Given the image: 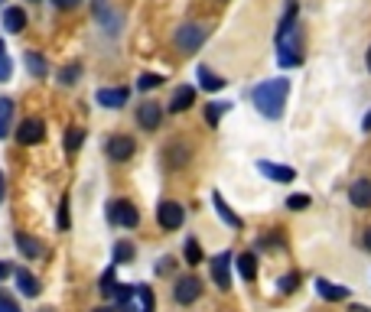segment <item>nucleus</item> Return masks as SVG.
<instances>
[{"mask_svg":"<svg viewBox=\"0 0 371 312\" xmlns=\"http://www.w3.org/2000/svg\"><path fill=\"white\" fill-rule=\"evenodd\" d=\"M166 153H169V160H166V163H169V166H186V160H189V156H186V153H189V150H186V146H183V144H179V146H176V144H173V146H169V150H166Z\"/></svg>","mask_w":371,"mask_h":312,"instance_id":"30","label":"nucleus"},{"mask_svg":"<svg viewBox=\"0 0 371 312\" xmlns=\"http://www.w3.org/2000/svg\"><path fill=\"white\" fill-rule=\"evenodd\" d=\"M95 312H114V306H98Z\"/></svg>","mask_w":371,"mask_h":312,"instance_id":"44","label":"nucleus"},{"mask_svg":"<svg viewBox=\"0 0 371 312\" xmlns=\"http://www.w3.org/2000/svg\"><path fill=\"white\" fill-rule=\"evenodd\" d=\"M195 75H199V85H202L205 92H219V88H225V78L215 75V72H212V68H205V65H199V72H195Z\"/></svg>","mask_w":371,"mask_h":312,"instance_id":"20","label":"nucleus"},{"mask_svg":"<svg viewBox=\"0 0 371 312\" xmlns=\"http://www.w3.org/2000/svg\"><path fill=\"white\" fill-rule=\"evenodd\" d=\"M4 30H7V33H23V30H26L23 7H7V10H4Z\"/></svg>","mask_w":371,"mask_h":312,"instance_id":"18","label":"nucleus"},{"mask_svg":"<svg viewBox=\"0 0 371 312\" xmlns=\"http://www.w3.org/2000/svg\"><path fill=\"white\" fill-rule=\"evenodd\" d=\"M257 173H264V176L274 179V182H293L296 179V173L290 166H277V163H267V160L257 163Z\"/></svg>","mask_w":371,"mask_h":312,"instance_id":"15","label":"nucleus"},{"mask_svg":"<svg viewBox=\"0 0 371 312\" xmlns=\"http://www.w3.org/2000/svg\"><path fill=\"white\" fill-rule=\"evenodd\" d=\"M82 140H85V130H82V127H72V130L66 134V153H68V156L82 146Z\"/></svg>","mask_w":371,"mask_h":312,"instance_id":"28","label":"nucleus"},{"mask_svg":"<svg viewBox=\"0 0 371 312\" xmlns=\"http://www.w3.org/2000/svg\"><path fill=\"white\" fill-rule=\"evenodd\" d=\"M10 75H13V62H10L7 46L0 42V82H10Z\"/></svg>","mask_w":371,"mask_h":312,"instance_id":"29","label":"nucleus"},{"mask_svg":"<svg viewBox=\"0 0 371 312\" xmlns=\"http://www.w3.org/2000/svg\"><path fill=\"white\" fill-rule=\"evenodd\" d=\"M13 280H17V289H20V293L26 296V299H36V296L42 293L39 280H36V277H33V273H30V270H23V267H20V270L13 273Z\"/></svg>","mask_w":371,"mask_h":312,"instance_id":"14","label":"nucleus"},{"mask_svg":"<svg viewBox=\"0 0 371 312\" xmlns=\"http://www.w3.org/2000/svg\"><path fill=\"white\" fill-rule=\"evenodd\" d=\"M104 150H108V156H111V160H114V163H124V160H130V156H134L137 144H134V140H130V137L118 134V137H111V140H108V146H104Z\"/></svg>","mask_w":371,"mask_h":312,"instance_id":"8","label":"nucleus"},{"mask_svg":"<svg viewBox=\"0 0 371 312\" xmlns=\"http://www.w3.org/2000/svg\"><path fill=\"white\" fill-rule=\"evenodd\" d=\"M365 247H368V251H371V228L365 231Z\"/></svg>","mask_w":371,"mask_h":312,"instance_id":"42","label":"nucleus"},{"mask_svg":"<svg viewBox=\"0 0 371 312\" xmlns=\"http://www.w3.org/2000/svg\"><path fill=\"white\" fill-rule=\"evenodd\" d=\"M10 118H13V101L0 98V140L10 134Z\"/></svg>","mask_w":371,"mask_h":312,"instance_id":"23","label":"nucleus"},{"mask_svg":"<svg viewBox=\"0 0 371 312\" xmlns=\"http://www.w3.org/2000/svg\"><path fill=\"white\" fill-rule=\"evenodd\" d=\"M205 39H209V30H205L202 23H183L176 30V46H179V52H186V56H193V52L202 49Z\"/></svg>","mask_w":371,"mask_h":312,"instance_id":"2","label":"nucleus"},{"mask_svg":"<svg viewBox=\"0 0 371 312\" xmlns=\"http://www.w3.org/2000/svg\"><path fill=\"white\" fill-rule=\"evenodd\" d=\"M365 65H368V72H371V46H368V52H365Z\"/></svg>","mask_w":371,"mask_h":312,"instance_id":"43","label":"nucleus"},{"mask_svg":"<svg viewBox=\"0 0 371 312\" xmlns=\"http://www.w3.org/2000/svg\"><path fill=\"white\" fill-rule=\"evenodd\" d=\"M0 312H20V306L13 303V299H7V296L0 293Z\"/></svg>","mask_w":371,"mask_h":312,"instance_id":"36","label":"nucleus"},{"mask_svg":"<svg viewBox=\"0 0 371 312\" xmlns=\"http://www.w3.org/2000/svg\"><path fill=\"white\" fill-rule=\"evenodd\" d=\"M280 293L284 296H290V293H296V287H300V273H287V277H280Z\"/></svg>","mask_w":371,"mask_h":312,"instance_id":"32","label":"nucleus"},{"mask_svg":"<svg viewBox=\"0 0 371 312\" xmlns=\"http://www.w3.org/2000/svg\"><path fill=\"white\" fill-rule=\"evenodd\" d=\"M108 221L114 228H137V225H140V215H137V208L127 202V199H114V202L108 205Z\"/></svg>","mask_w":371,"mask_h":312,"instance_id":"3","label":"nucleus"},{"mask_svg":"<svg viewBox=\"0 0 371 312\" xmlns=\"http://www.w3.org/2000/svg\"><path fill=\"white\" fill-rule=\"evenodd\" d=\"M52 4H56L59 10H75L78 4H82V0H52Z\"/></svg>","mask_w":371,"mask_h":312,"instance_id":"38","label":"nucleus"},{"mask_svg":"<svg viewBox=\"0 0 371 312\" xmlns=\"http://www.w3.org/2000/svg\"><path fill=\"white\" fill-rule=\"evenodd\" d=\"M205 257H202V247H199V241H195V237H189V241H186V263H189V267H195V263H202Z\"/></svg>","mask_w":371,"mask_h":312,"instance_id":"25","label":"nucleus"},{"mask_svg":"<svg viewBox=\"0 0 371 312\" xmlns=\"http://www.w3.org/2000/svg\"><path fill=\"white\" fill-rule=\"evenodd\" d=\"M231 108L228 101H212V104H205V120H209V127H219V120H221V114Z\"/></svg>","mask_w":371,"mask_h":312,"instance_id":"24","label":"nucleus"},{"mask_svg":"<svg viewBox=\"0 0 371 312\" xmlns=\"http://www.w3.org/2000/svg\"><path fill=\"white\" fill-rule=\"evenodd\" d=\"M348 202L355 208H371V179H355L348 186Z\"/></svg>","mask_w":371,"mask_h":312,"instance_id":"11","label":"nucleus"},{"mask_svg":"<svg viewBox=\"0 0 371 312\" xmlns=\"http://www.w3.org/2000/svg\"><path fill=\"white\" fill-rule=\"evenodd\" d=\"M4 195H7V182H4V173H0V202H4Z\"/></svg>","mask_w":371,"mask_h":312,"instance_id":"39","label":"nucleus"},{"mask_svg":"<svg viewBox=\"0 0 371 312\" xmlns=\"http://www.w3.org/2000/svg\"><path fill=\"white\" fill-rule=\"evenodd\" d=\"M98 289H102V293H118V283H114V267H108V270L102 273V280H98Z\"/></svg>","mask_w":371,"mask_h":312,"instance_id":"31","label":"nucleus"},{"mask_svg":"<svg viewBox=\"0 0 371 312\" xmlns=\"http://www.w3.org/2000/svg\"><path fill=\"white\" fill-rule=\"evenodd\" d=\"M127 98H130V92H127V88H98V94H95V101L102 104V108H111V111L124 108Z\"/></svg>","mask_w":371,"mask_h":312,"instance_id":"10","label":"nucleus"},{"mask_svg":"<svg viewBox=\"0 0 371 312\" xmlns=\"http://www.w3.org/2000/svg\"><path fill=\"white\" fill-rule=\"evenodd\" d=\"M17 251L23 254V261H39L42 257V244L33 235H23V231L17 235Z\"/></svg>","mask_w":371,"mask_h":312,"instance_id":"16","label":"nucleus"},{"mask_svg":"<svg viewBox=\"0 0 371 312\" xmlns=\"http://www.w3.org/2000/svg\"><path fill=\"white\" fill-rule=\"evenodd\" d=\"M56 225H59V231H68V225H72V221H68V195L59 202V221H56Z\"/></svg>","mask_w":371,"mask_h":312,"instance_id":"35","label":"nucleus"},{"mask_svg":"<svg viewBox=\"0 0 371 312\" xmlns=\"http://www.w3.org/2000/svg\"><path fill=\"white\" fill-rule=\"evenodd\" d=\"M134 244H127V241H118L114 244V263H130L134 261Z\"/></svg>","mask_w":371,"mask_h":312,"instance_id":"27","label":"nucleus"},{"mask_svg":"<svg viewBox=\"0 0 371 312\" xmlns=\"http://www.w3.org/2000/svg\"><path fill=\"white\" fill-rule=\"evenodd\" d=\"M287 94H290V82H287V78H270V82H264V85L254 88V108L261 111L267 120H277V118H284Z\"/></svg>","mask_w":371,"mask_h":312,"instance_id":"1","label":"nucleus"},{"mask_svg":"<svg viewBox=\"0 0 371 312\" xmlns=\"http://www.w3.org/2000/svg\"><path fill=\"white\" fill-rule=\"evenodd\" d=\"M238 273H241V280L251 283V280L257 277V257H254V254H241V257H238Z\"/></svg>","mask_w":371,"mask_h":312,"instance_id":"21","label":"nucleus"},{"mask_svg":"<svg viewBox=\"0 0 371 312\" xmlns=\"http://www.w3.org/2000/svg\"><path fill=\"white\" fill-rule=\"evenodd\" d=\"M163 120V108L157 101H144L137 108V124L144 127V130H157Z\"/></svg>","mask_w":371,"mask_h":312,"instance_id":"9","label":"nucleus"},{"mask_svg":"<svg viewBox=\"0 0 371 312\" xmlns=\"http://www.w3.org/2000/svg\"><path fill=\"white\" fill-rule=\"evenodd\" d=\"M362 130H371V111L365 114V120H362Z\"/></svg>","mask_w":371,"mask_h":312,"instance_id":"41","label":"nucleus"},{"mask_svg":"<svg viewBox=\"0 0 371 312\" xmlns=\"http://www.w3.org/2000/svg\"><path fill=\"white\" fill-rule=\"evenodd\" d=\"M42 137H46V124H42L39 118H26L23 124L17 127V140L23 146H36L42 144Z\"/></svg>","mask_w":371,"mask_h":312,"instance_id":"7","label":"nucleus"},{"mask_svg":"<svg viewBox=\"0 0 371 312\" xmlns=\"http://www.w3.org/2000/svg\"><path fill=\"white\" fill-rule=\"evenodd\" d=\"M157 221H160L163 231H179L186 221V208L179 202H160V208H157Z\"/></svg>","mask_w":371,"mask_h":312,"instance_id":"5","label":"nucleus"},{"mask_svg":"<svg viewBox=\"0 0 371 312\" xmlns=\"http://www.w3.org/2000/svg\"><path fill=\"white\" fill-rule=\"evenodd\" d=\"M310 195H290L287 199V208H293V211H303V208H310Z\"/></svg>","mask_w":371,"mask_h":312,"instance_id":"34","label":"nucleus"},{"mask_svg":"<svg viewBox=\"0 0 371 312\" xmlns=\"http://www.w3.org/2000/svg\"><path fill=\"white\" fill-rule=\"evenodd\" d=\"M316 293L329 303H339V299H348V287H339V283H329V280H316Z\"/></svg>","mask_w":371,"mask_h":312,"instance_id":"17","label":"nucleus"},{"mask_svg":"<svg viewBox=\"0 0 371 312\" xmlns=\"http://www.w3.org/2000/svg\"><path fill=\"white\" fill-rule=\"evenodd\" d=\"M78 75H82V65H78V62H75V65L68 62V65L59 72V85H66V88H72V85L78 82Z\"/></svg>","mask_w":371,"mask_h":312,"instance_id":"26","label":"nucleus"},{"mask_svg":"<svg viewBox=\"0 0 371 312\" xmlns=\"http://www.w3.org/2000/svg\"><path fill=\"white\" fill-rule=\"evenodd\" d=\"M228 267H231V254H219V257L212 261V280L219 283V289H231V273H228Z\"/></svg>","mask_w":371,"mask_h":312,"instance_id":"12","label":"nucleus"},{"mask_svg":"<svg viewBox=\"0 0 371 312\" xmlns=\"http://www.w3.org/2000/svg\"><path fill=\"white\" fill-rule=\"evenodd\" d=\"M212 202H215V208H219V215H221V221H225V225H231V228H241V218H238L235 211L228 208V205H225V199H221L219 192L212 195Z\"/></svg>","mask_w":371,"mask_h":312,"instance_id":"22","label":"nucleus"},{"mask_svg":"<svg viewBox=\"0 0 371 312\" xmlns=\"http://www.w3.org/2000/svg\"><path fill=\"white\" fill-rule=\"evenodd\" d=\"M0 7H4V0H0Z\"/></svg>","mask_w":371,"mask_h":312,"instance_id":"45","label":"nucleus"},{"mask_svg":"<svg viewBox=\"0 0 371 312\" xmlns=\"http://www.w3.org/2000/svg\"><path fill=\"white\" fill-rule=\"evenodd\" d=\"M195 101V88L193 85H179L176 92H173V98H169V111L173 114H183V111H189Z\"/></svg>","mask_w":371,"mask_h":312,"instance_id":"13","label":"nucleus"},{"mask_svg":"<svg viewBox=\"0 0 371 312\" xmlns=\"http://www.w3.org/2000/svg\"><path fill=\"white\" fill-rule=\"evenodd\" d=\"M23 62H26V68H30V75L33 78H46L49 75V65H46V59H42L39 52H23Z\"/></svg>","mask_w":371,"mask_h":312,"instance_id":"19","label":"nucleus"},{"mask_svg":"<svg viewBox=\"0 0 371 312\" xmlns=\"http://www.w3.org/2000/svg\"><path fill=\"white\" fill-rule=\"evenodd\" d=\"M124 312H153L157 309V299H153V289L144 287V283H134L130 296H127V303L121 306Z\"/></svg>","mask_w":371,"mask_h":312,"instance_id":"4","label":"nucleus"},{"mask_svg":"<svg viewBox=\"0 0 371 312\" xmlns=\"http://www.w3.org/2000/svg\"><path fill=\"white\" fill-rule=\"evenodd\" d=\"M4 277H10V267H7L4 261H0V280H4Z\"/></svg>","mask_w":371,"mask_h":312,"instance_id":"40","label":"nucleus"},{"mask_svg":"<svg viewBox=\"0 0 371 312\" xmlns=\"http://www.w3.org/2000/svg\"><path fill=\"white\" fill-rule=\"evenodd\" d=\"M157 85H163V78H160V75H153V72H147V75H140L137 88H140V92H150V88H157Z\"/></svg>","mask_w":371,"mask_h":312,"instance_id":"33","label":"nucleus"},{"mask_svg":"<svg viewBox=\"0 0 371 312\" xmlns=\"http://www.w3.org/2000/svg\"><path fill=\"white\" fill-rule=\"evenodd\" d=\"M173 263H176V261H173V257H163V261H160V267H157V273H160V277H166V273H173Z\"/></svg>","mask_w":371,"mask_h":312,"instance_id":"37","label":"nucleus"},{"mask_svg":"<svg viewBox=\"0 0 371 312\" xmlns=\"http://www.w3.org/2000/svg\"><path fill=\"white\" fill-rule=\"evenodd\" d=\"M202 296V280L199 277H179L176 287H173V299L179 306H193L195 299Z\"/></svg>","mask_w":371,"mask_h":312,"instance_id":"6","label":"nucleus"}]
</instances>
